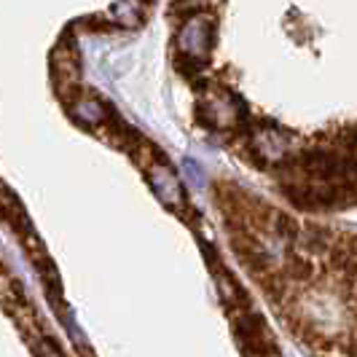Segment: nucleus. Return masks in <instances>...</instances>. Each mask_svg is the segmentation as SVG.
Here are the masks:
<instances>
[{"label": "nucleus", "mask_w": 357, "mask_h": 357, "mask_svg": "<svg viewBox=\"0 0 357 357\" xmlns=\"http://www.w3.org/2000/svg\"><path fill=\"white\" fill-rule=\"evenodd\" d=\"M231 250L306 357H357V231L290 215L231 185L218 188Z\"/></svg>", "instance_id": "1"}]
</instances>
